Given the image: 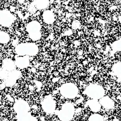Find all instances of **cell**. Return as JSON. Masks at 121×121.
Instances as JSON below:
<instances>
[{"label":"cell","instance_id":"obj_1","mask_svg":"<svg viewBox=\"0 0 121 121\" xmlns=\"http://www.w3.org/2000/svg\"><path fill=\"white\" fill-rule=\"evenodd\" d=\"M43 18L46 22L50 23L54 21V17L53 13L51 11H47L43 14Z\"/></svg>","mask_w":121,"mask_h":121},{"label":"cell","instance_id":"obj_2","mask_svg":"<svg viewBox=\"0 0 121 121\" xmlns=\"http://www.w3.org/2000/svg\"><path fill=\"white\" fill-rule=\"evenodd\" d=\"M49 4V0H37L35 2V6L39 9H44Z\"/></svg>","mask_w":121,"mask_h":121},{"label":"cell","instance_id":"obj_3","mask_svg":"<svg viewBox=\"0 0 121 121\" xmlns=\"http://www.w3.org/2000/svg\"><path fill=\"white\" fill-rule=\"evenodd\" d=\"M101 104L106 108H111L113 105V101L107 97L103 98L101 100Z\"/></svg>","mask_w":121,"mask_h":121},{"label":"cell","instance_id":"obj_4","mask_svg":"<svg viewBox=\"0 0 121 121\" xmlns=\"http://www.w3.org/2000/svg\"><path fill=\"white\" fill-rule=\"evenodd\" d=\"M92 119V121H103L102 117L99 115H94Z\"/></svg>","mask_w":121,"mask_h":121}]
</instances>
